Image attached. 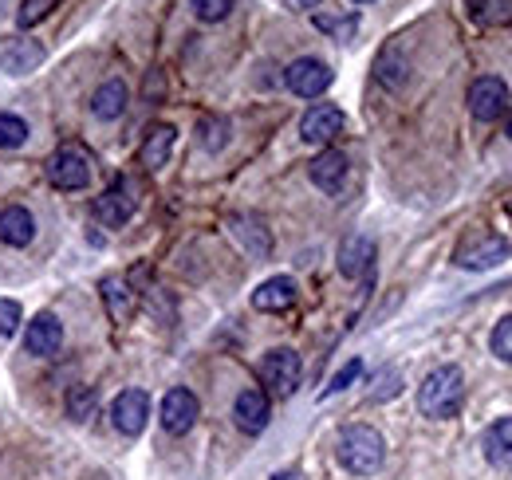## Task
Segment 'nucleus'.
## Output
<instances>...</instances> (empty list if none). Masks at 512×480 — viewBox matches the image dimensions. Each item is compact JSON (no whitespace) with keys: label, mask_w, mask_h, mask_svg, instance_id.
<instances>
[{"label":"nucleus","mask_w":512,"mask_h":480,"mask_svg":"<svg viewBox=\"0 0 512 480\" xmlns=\"http://www.w3.org/2000/svg\"><path fill=\"white\" fill-rule=\"evenodd\" d=\"M260 378H264V386H272V394L288 398V394H296V386L304 378V362L292 347H276L260 362Z\"/></svg>","instance_id":"obj_4"},{"label":"nucleus","mask_w":512,"mask_h":480,"mask_svg":"<svg viewBox=\"0 0 512 480\" xmlns=\"http://www.w3.org/2000/svg\"><path fill=\"white\" fill-rule=\"evenodd\" d=\"M296 303V280L292 276H272L253 292L256 311H288Z\"/></svg>","instance_id":"obj_21"},{"label":"nucleus","mask_w":512,"mask_h":480,"mask_svg":"<svg viewBox=\"0 0 512 480\" xmlns=\"http://www.w3.org/2000/svg\"><path fill=\"white\" fill-rule=\"evenodd\" d=\"M481 449H485V461L493 469H512V414L501 421H493L481 437Z\"/></svg>","instance_id":"obj_19"},{"label":"nucleus","mask_w":512,"mask_h":480,"mask_svg":"<svg viewBox=\"0 0 512 480\" xmlns=\"http://www.w3.org/2000/svg\"><path fill=\"white\" fill-rule=\"evenodd\" d=\"M197 414H201L197 394H190L186 386H174V390L162 398V410H158V418H162V429H166V433H190Z\"/></svg>","instance_id":"obj_10"},{"label":"nucleus","mask_w":512,"mask_h":480,"mask_svg":"<svg viewBox=\"0 0 512 480\" xmlns=\"http://www.w3.org/2000/svg\"><path fill=\"white\" fill-rule=\"evenodd\" d=\"M36 237V217L24 209V205H8L0 209V240L12 244V248H24Z\"/></svg>","instance_id":"obj_20"},{"label":"nucleus","mask_w":512,"mask_h":480,"mask_svg":"<svg viewBox=\"0 0 512 480\" xmlns=\"http://www.w3.org/2000/svg\"><path fill=\"white\" fill-rule=\"evenodd\" d=\"M16 323H20V303H16V300H0V339L16 335Z\"/></svg>","instance_id":"obj_33"},{"label":"nucleus","mask_w":512,"mask_h":480,"mask_svg":"<svg viewBox=\"0 0 512 480\" xmlns=\"http://www.w3.org/2000/svg\"><path fill=\"white\" fill-rule=\"evenodd\" d=\"M111 421H115L119 433L138 437L146 429V421H150V394L146 390H123L115 398V406H111Z\"/></svg>","instance_id":"obj_11"},{"label":"nucleus","mask_w":512,"mask_h":480,"mask_svg":"<svg viewBox=\"0 0 512 480\" xmlns=\"http://www.w3.org/2000/svg\"><path fill=\"white\" fill-rule=\"evenodd\" d=\"M24 347H28V355H40V359L56 355V351L64 347V323H60L52 311H40V315L28 323V331H24Z\"/></svg>","instance_id":"obj_12"},{"label":"nucleus","mask_w":512,"mask_h":480,"mask_svg":"<svg viewBox=\"0 0 512 480\" xmlns=\"http://www.w3.org/2000/svg\"><path fill=\"white\" fill-rule=\"evenodd\" d=\"M28 142V122L20 115H0V150H20Z\"/></svg>","instance_id":"obj_26"},{"label":"nucleus","mask_w":512,"mask_h":480,"mask_svg":"<svg viewBox=\"0 0 512 480\" xmlns=\"http://www.w3.org/2000/svg\"><path fill=\"white\" fill-rule=\"evenodd\" d=\"M465 402V374L457 366H438L426 374V382L418 386V410L426 418H438L446 421L461 410Z\"/></svg>","instance_id":"obj_2"},{"label":"nucleus","mask_w":512,"mask_h":480,"mask_svg":"<svg viewBox=\"0 0 512 480\" xmlns=\"http://www.w3.org/2000/svg\"><path fill=\"white\" fill-rule=\"evenodd\" d=\"M91 414H95V390L91 386H71V394H67V418L87 421Z\"/></svg>","instance_id":"obj_27"},{"label":"nucleus","mask_w":512,"mask_h":480,"mask_svg":"<svg viewBox=\"0 0 512 480\" xmlns=\"http://www.w3.org/2000/svg\"><path fill=\"white\" fill-rule=\"evenodd\" d=\"M103 300H107V311H111L115 319H130L134 307H138V296L130 292V284L123 276H107V280H103Z\"/></svg>","instance_id":"obj_23"},{"label":"nucleus","mask_w":512,"mask_h":480,"mask_svg":"<svg viewBox=\"0 0 512 480\" xmlns=\"http://www.w3.org/2000/svg\"><path fill=\"white\" fill-rule=\"evenodd\" d=\"M509 256H512V240L497 237V233H473V237L461 240L457 252H453L457 268H473V272L493 268V264H501Z\"/></svg>","instance_id":"obj_3"},{"label":"nucleus","mask_w":512,"mask_h":480,"mask_svg":"<svg viewBox=\"0 0 512 480\" xmlns=\"http://www.w3.org/2000/svg\"><path fill=\"white\" fill-rule=\"evenodd\" d=\"M229 233H233V240H237L249 256H256V260H264V256L272 252V233L264 229L260 217H233V221H229Z\"/></svg>","instance_id":"obj_18"},{"label":"nucleus","mask_w":512,"mask_h":480,"mask_svg":"<svg viewBox=\"0 0 512 480\" xmlns=\"http://www.w3.org/2000/svg\"><path fill=\"white\" fill-rule=\"evenodd\" d=\"M489 347H493V355L501 362H509L512 366V315H505L497 327H493V335H489Z\"/></svg>","instance_id":"obj_28"},{"label":"nucleus","mask_w":512,"mask_h":480,"mask_svg":"<svg viewBox=\"0 0 512 480\" xmlns=\"http://www.w3.org/2000/svg\"><path fill=\"white\" fill-rule=\"evenodd\" d=\"M127 83L123 79H107V83H99V91L91 95V115L103 122L111 119H123V111H127Z\"/></svg>","instance_id":"obj_22"},{"label":"nucleus","mask_w":512,"mask_h":480,"mask_svg":"<svg viewBox=\"0 0 512 480\" xmlns=\"http://www.w3.org/2000/svg\"><path fill=\"white\" fill-rule=\"evenodd\" d=\"M272 480H308V477H304L300 469H288V473H276V477H272Z\"/></svg>","instance_id":"obj_34"},{"label":"nucleus","mask_w":512,"mask_h":480,"mask_svg":"<svg viewBox=\"0 0 512 480\" xmlns=\"http://www.w3.org/2000/svg\"><path fill=\"white\" fill-rule=\"evenodd\" d=\"M268 418H272V406H268V394L264 390H241L237 394V402H233V421H237V429H245L249 437L256 433H264L268 429Z\"/></svg>","instance_id":"obj_13"},{"label":"nucleus","mask_w":512,"mask_h":480,"mask_svg":"<svg viewBox=\"0 0 512 480\" xmlns=\"http://www.w3.org/2000/svg\"><path fill=\"white\" fill-rule=\"evenodd\" d=\"M193 16L197 20H205V24H217V20H225L229 12H233V0H190Z\"/></svg>","instance_id":"obj_29"},{"label":"nucleus","mask_w":512,"mask_h":480,"mask_svg":"<svg viewBox=\"0 0 512 480\" xmlns=\"http://www.w3.org/2000/svg\"><path fill=\"white\" fill-rule=\"evenodd\" d=\"M288 4H292V8H316L320 0H288Z\"/></svg>","instance_id":"obj_35"},{"label":"nucleus","mask_w":512,"mask_h":480,"mask_svg":"<svg viewBox=\"0 0 512 480\" xmlns=\"http://www.w3.org/2000/svg\"><path fill=\"white\" fill-rule=\"evenodd\" d=\"M359 374H363V362L351 359L347 366H343V370H339V374H335V378H331V382H327V394H339V390H347V386H351Z\"/></svg>","instance_id":"obj_31"},{"label":"nucleus","mask_w":512,"mask_h":480,"mask_svg":"<svg viewBox=\"0 0 512 480\" xmlns=\"http://www.w3.org/2000/svg\"><path fill=\"white\" fill-rule=\"evenodd\" d=\"M134 209H138V201H134V189H130L127 178L115 181L111 189H103L95 197V221L107 225V229H123L130 217H134Z\"/></svg>","instance_id":"obj_8"},{"label":"nucleus","mask_w":512,"mask_h":480,"mask_svg":"<svg viewBox=\"0 0 512 480\" xmlns=\"http://www.w3.org/2000/svg\"><path fill=\"white\" fill-rule=\"evenodd\" d=\"M339 465L351 473V477H371L379 473L386 461V441L379 429L371 425H347L339 433V449H335Z\"/></svg>","instance_id":"obj_1"},{"label":"nucleus","mask_w":512,"mask_h":480,"mask_svg":"<svg viewBox=\"0 0 512 480\" xmlns=\"http://www.w3.org/2000/svg\"><path fill=\"white\" fill-rule=\"evenodd\" d=\"M48 181L56 189H83L91 181V154L79 146H64L48 158Z\"/></svg>","instance_id":"obj_6"},{"label":"nucleus","mask_w":512,"mask_h":480,"mask_svg":"<svg viewBox=\"0 0 512 480\" xmlns=\"http://www.w3.org/2000/svg\"><path fill=\"white\" fill-rule=\"evenodd\" d=\"M469 12H473L481 24H509L512 0H469Z\"/></svg>","instance_id":"obj_25"},{"label":"nucleus","mask_w":512,"mask_h":480,"mask_svg":"<svg viewBox=\"0 0 512 480\" xmlns=\"http://www.w3.org/2000/svg\"><path fill=\"white\" fill-rule=\"evenodd\" d=\"M505 134H509V138H512V119H509V126H505Z\"/></svg>","instance_id":"obj_36"},{"label":"nucleus","mask_w":512,"mask_h":480,"mask_svg":"<svg viewBox=\"0 0 512 480\" xmlns=\"http://www.w3.org/2000/svg\"><path fill=\"white\" fill-rule=\"evenodd\" d=\"M174 142H178V130H174V126H166V122L150 126V134L142 138V154H138V162H142L150 174H158V170L170 162Z\"/></svg>","instance_id":"obj_16"},{"label":"nucleus","mask_w":512,"mask_h":480,"mask_svg":"<svg viewBox=\"0 0 512 480\" xmlns=\"http://www.w3.org/2000/svg\"><path fill=\"white\" fill-rule=\"evenodd\" d=\"M52 4H56V0H24V4H20V16H16V20H20L24 28H32L36 20H44V12H48Z\"/></svg>","instance_id":"obj_32"},{"label":"nucleus","mask_w":512,"mask_h":480,"mask_svg":"<svg viewBox=\"0 0 512 480\" xmlns=\"http://www.w3.org/2000/svg\"><path fill=\"white\" fill-rule=\"evenodd\" d=\"M371 268H375V240L355 233L339 244V272L347 280H363V276H371Z\"/></svg>","instance_id":"obj_15"},{"label":"nucleus","mask_w":512,"mask_h":480,"mask_svg":"<svg viewBox=\"0 0 512 480\" xmlns=\"http://www.w3.org/2000/svg\"><path fill=\"white\" fill-rule=\"evenodd\" d=\"M398 390H402V374H398V370H383V374L375 378L371 398H375V402H386V398H398Z\"/></svg>","instance_id":"obj_30"},{"label":"nucleus","mask_w":512,"mask_h":480,"mask_svg":"<svg viewBox=\"0 0 512 480\" xmlns=\"http://www.w3.org/2000/svg\"><path fill=\"white\" fill-rule=\"evenodd\" d=\"M339 130H343V111H339L335 103H316V107L300 119V138H304V142H316V146H327Z\"/></svg>","instance_id":"obj_14"},{"label":"nucleus","mask_w":512,"mask_h":480,"mask_svg":"<svg viewBox=\"0 0 512 480\" xmlns=\"http://www.w3.org/2000/svg\"><path fill=\"white\" fill-rule=\"evenodd\" d=\"M308 178L316 181L323 193H339L343 181H347V158L339 150H320L308 166Z\"/></svg>","instance_id":"obj_17"},{"label":"nucleus","mask_w":512,"mask_h":480,"mask_svg":"<svg viewBox=\"0 0 512 480\" xmlns=\"http://www.w3.org/2000/svg\"><path fill=\"white\" fill-rule=\"evenodd\" d=\"M48 60V48L32 36H8L0 40V71L4 75H32Z\"/></svg>","instance_id":"obj_7"},{"label":"nucleus","mask_w":512,"mask_h":480,"mask_svg":"<svg viewBox=\"0 0 512 480\" xmlns=\"http://www.w3.org/2000/svg\"><path fill=\"white\" fill-rule=\"evenodd\" d=\"M197 138H201V146H205L209 154L225 150V146H229V119H217V115L201 119L197 122Z\"/></svg>","instance_id":"obj_24"},{"label":"nucleus","mask_w":512,"mask_h":480,"mask_svg":"<svg viewBox=\"0 0 512 480\" xmlns=\"http://www.w3.org/2000/svg\"><path fill=\"white\" fill-rule=\"evenodd\" d=\"M355 4H375V0H355Z\"/></svg>","instance_id":"obj_37"},{"label":"nucleus","mask_w":512,"mask_h":480,"mask_svg":"<svg viewBox=\"0 0 512 480\" xmlns=\"http://www.w3.org/2000/svg\"><path fill=\"white\" fill-rule=\"evenodd\" d=\"M331 67L323 60H312V56H304V60H296L288 71H284V83H288V91H296L300 99H320L323 91L331 87Z\"/></svg>","instance_id":"obj_9"},{"label":"nucleus","mask_w":512,"mask_h":480,"mask_svg":"<svg viewBox=\"0 0 512 480\" xmlns=\"http://www.w3.org/2000/svg\"><path fill=\"white\" fill-rule=\"evenodd\" d=\"M469 111L477 122H497L509 111V83L497 75H481L469 87Z\"/></svg>","instance_id":"obj_5"}]
</instances>
